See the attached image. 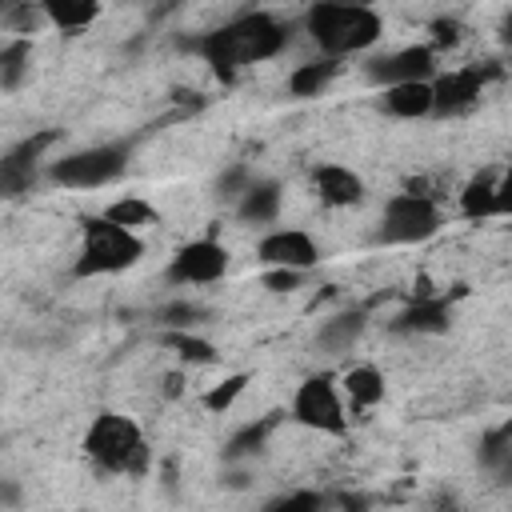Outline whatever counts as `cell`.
<instances>
[{
  "mask_svg": "<svg viewBox=\"0 0 512 512\" xmlns=\"http://www.w3.org/2000/svg\"><path fill=\"white\" fill-rule=\"evenodd\" d=\"M224 272H228V248L204 236V240L176 248L164 276H168V284H216Z\"/></svg>",
  "mask_w": 512,
  "mask_h": 512,
  "instance_id": "cell-10",
  "label": "cell"
},
{
  "mask_svg": "<svg viewBox=\"0 0 512 512\" xmlns=\"http://www.w3.org/2000/svg\"><path fill=\"white\" fill-rule=\"evenodd\" d=\"M428 512H460V500H456V492H440V496L428 504Z\"/></svg>",
  "mask_w": 512,
  "mask_h": 512,
  "instance_id": "cell-34",
  "label": "cell"
},
{
  "mask_svg": "<svg viewBox=\"0 0 512 512\" xmlns=\"http://www.w3.org/2000/svg\"><path fill=\"white\" fill-rule=\"evenodd\" d=\"M144 256V240L104 216H84L80 220V252L72 264L76 280H92V276H112L132 268Z\"/></svg>",
  "mask_w": 512,
  "mask_h": 512,
  "instance_id": "cell-4",
  "label": "cell"
},
{
  "mask_svg": "<svg viewBox=\"0 0 512 512\" xmlns=\"http://www.w3.org/2000/svg\"><path fill=\"white\" fill-rule=\"evenodd\" d=\"M280 200H284L280 180H252L248 192L236 200V220L240 224H272L280 216Z\"/></svg>",
  "mask_w": 512,
  "mask_h": 512,
  "instance_id": "cell-16",
  "label": "cell"
},
{
  "mask_svg": "<svg viewBox=\"0 0 512 512\" xmlns=\"http://www.w3.org/2000/svg\"><path fill=\"white\" fill-rule=\"evenodd\" d=\"M128 156H132V140L92 144V148H80V152L60 156L48 168V180L60 184V188H104V184H112V180L124 176Z\"/></svg>",
  "mask_w": 512,
  "mask_h": 512,
  "instance_id": "cell-5",
  "label": "cell"
},
{
  "mask_svg": "<svg viewBox=\"0 0 512 512\" xmlns=\"http://www.w3.org/2000/svg\"><path fill=\"white\" fill-rule=\"evenodd\" d=\"M340 504H344V512H372L368 496H340Z\"/></svg>",
  "mask_w": 512,
  "mask_h": 512,
  "instance_id": "cell-35",
  "label": "cell"
},
{
  "mask_svg": "<svg viewBox=\"0 0 512 512\" xmlns=\"http://www.w3.org/2000/svg\"><path fill=\"white\" fill-rule=\"evenodd\" d=\"M496 76V68H456V72H444L432 80V116H460L468 112L484 84Z\"/></svg>",
  "mask_w": 512,
  "mask_h": 512,
  "instance_id": "cell-12",
  "label": "cell"
},
{
  "mask_svg": "<svg viewBox=\"0 0 512 512\" xmlns=\"http://www.w3.org/2000/svg\"><path fill=\"white\" fill-rule=\"evenodd\" d=\"M244 388H248V372H232V376H224L216 388L204 392V408L220 416V412H228V408L236 404V396H240Z\"/></svg>",
  "mask_w": 512,
  "mask_h": 512,
  "instance_id": "cell-28",
  "label": "cell"
},
{
  "mask_svg": "<svg viewBox=\"0 0 512 512\" xmlns=\"http://www.w3.org/2000/svg\"><path fill=\"white\" fill-rule=\"evenodd\" d=\"M444 224L436 200L428 192H396L384 212H380V228H376V244H420L428 236H436Z\"/></svg>",
  "mask_w": 512,
  "mask_h": 512,
  "instance_id": "cell-6",
  "label": "cell"
},
{
  "mask_svg": "<svg viewBox=\"0 0 512 512\" xmlns=\"http://www.w3.org/2000/svg\"><path fill=\"white\" fill-rule=\"evenodd\" d=\"M164 344L176 348V356L188 360V364H216V348H212L204 336H192V332H164Z\"/></svg>",
  "mask_w": 512,
  "mask_h": 512,
  "instance_id": "cell-26",
  "label": "cell"
},
{
  "mask_svg": "<svg viewBox=\"0 0 512 512\" xmlns=\"http://www.w3.org/2000/svg\"><path fill=\"white\" fill-rule=\"evenodd\" d=\"M340 384H344V396L352 400V408H376L384 400V372L376 364H352Z\"/></svg>",
  "mask_w": 512,
  "mask_h": 512,
  "instance_id": "cell-20",
  "label": "cell"
},
{
  "mask_svg": "<svg viewBox=\"0 0 512 512\" xmlns=\"http://www.w3.org/2000/svg\"><path fill=\"white\" fill-rule=\"evenodd\" d=\"M288 44V32L276 16L268 12H240L236 20L196 36V40H184V48L200 52L204 64L220 76V80H236L240 68L248 64H260V60H272L280 48Z\"/></svg>",
  "mask_w": 512,
  "mask_h": 512,
  "instance_id": "cell-1",
  "label": "cell"
},
{
  "mask_svg": "<svg viewBox=\"0 0 512 512\" xmlns=\"http://www.w3.org/2000/svg\"><path fill=\"white\" fill-rule=\"evenodd\" d=\"M364 312L360 308H348V312H336V316H328L324 324H320V332H316V348H324V352H332V356H340V352H348L360 336H364Z\"/></svg>",
  "mask_w": 512,
  "mask_h": 512,
  "instance_id": "cell-18",
  "label": "cell"
},
{
  "mask_svg": "<svg viewBox=\"0 0 512 512\" xmlns=\"http://www.w3.org/2000/svg\"><path fill=\"white\" fill-rule=\"evenodd\" d=\"M300 276H304V272H288V268H268L260 284H264L268 292H292V288L300 284Z\"/></svg>",
  "mask_w": 512,
  "mask_h": 512,
  "instance_id": "cell-31",
  "label": "cell"
},
{
  "mask_svg": "<svg viewBox=\"0 0 512 512\" xmlns=\"http://www.w3.org/2000/svg\"><path fill=\"white\" fill-rule=\"evenodd\" d=\"M40 12H44V20H48L52 28H60V32H80V28H88V24L100 16V4H96V0H52V4H44Z\"/></svg>",
  "mask_w": 512,
  "mask_h": 512,
  "instance_id": "cell-22",
  "label": "cell"
},
{
  "mask_svg": "<svg viewBox=\"0 0 512 512\" xmlns=\"http://www.w3.org/2000/svg\"><path fill=\"white\" fill-rule=\"evenodd\" d=\"M460 212L468 220H488V216H504L512 212V180L500 172H476L464 192H460Z\"/></svg>",
  "mask_w": 512,
  "mask_h": 512,
  "instance_id": "cell-13",
  "label": "cell"
},
{
  "mask_svg": "<svg viewBox=\"0 0 512 512\" xmlns=\"http://www.w3.org/2000/svg\"><path fill=\"white\" fill-rule=\"evenodd\" d=\"M304 32L320 44L324 56L340 60L372 48L384 36V20L368 4H312L304 12Z\"/></svg>",
  "mask_w": 512,
  "mask_h": 512,
  "instance_id": "cell-2",
  "label": "cell"
},
{
  "mask_svg": "<svg viewBox=\"0 0 512 512\" xmlns=\"http://www.w3.org/2000/svg\"><path fill=\"white\" fill-rule=\"evenodd\" d=\"M276 424H280V412H268V416H260V420H252V424H244V428H236V432L228 436V444H224V460H244V456L264 452V444H268V436H272Z\"/></svg>",
  "mask_w": 512,
  "mask_h": 512,
  "instance_id": "cell-21",
  "label": "cell"
},
{
  "mask_svg": "<svg viewBox=\"0 0 512 512\" xmlns=\"http://www.w3.org/2000/svg\"><path fill=\"white\" fill-rule=\"evenodd\" d=\"M312 184H316V196L332 208H352L364 200V180L344 164H316Z\"/></svg>",
  "mask_w": 512,
  "mask_h": 512,
  "instance_id": "cell-15",
  "label": "cell"
},
{
  "mask_svg": "<svg viewBox=\"0 0 512 512\" xmlns=\"http://www.w3.org/2000/svg\"><path fill=\"white\" fill-rule=\"evenodd\" d=\"M380 108L396 120H420L432 116V80L428 84H392L380 96Z\"/></svg>",
  "mask_w": 512,
  "mask_h": 512,
  "instance_id": "cell-17",
  "label": "cell"
},
{
  "mask_svg": "<svg viewBox=\"0 0 512 512\" xmlns=\"http://www.w3.org/2000/svg\"><path fill=\"white\" fill-rule=\"evenodd\" d=\"M368 80L380 84V88H392V84H428L436 76V48L428 44H408V48H396V52H384V56H372L364 64Z\"/></svg>",
  "mask_w": 512,
  "mask_h": 512,
  "instance_id": "cell-8",
  "label": "cell"
},
{
  "mask_svg": "<svg viewBox=\"0 0 512 512\" xmlns=\"http://www.w3.org/2000/svg\"><path fill=\"white\" fill-rule=\"evenodd\" d=\"M508 460H512V424L504 420L492 432H484V440H480V464L492 468V472H504Z\"/></svg>",
  "mask_w": 512,
  "mask_h": 512,
  "instance_id": "cell-25",
  "label": "cell"
},
{
  "mask_svg": "<svg viewBox=\"0 0 512 512\" xmlns=\"http://www.w3.org/2000/svg\"><path fill=\"white\" fill-rule=\"evenodd\" d=\"M448 324H452V304L444 296H428L424 292L408 308L396 312L392 332H400V336H444Z\"/></svg>",
  "mask_w": 512,
  "mask_h": 512,
  "instance_id": "cell-14",
  "label": "cell"
},
{
  "mask_svg": "<svg viewBox=\"0 0 512 512\" xmlns=\"http://www.w3.org/2000/svg\"><path fill=\"white\" fill-rule=\"evenodd\" d=\"M336 72H340V60H332V56L304 60V64H296V68L288 72V92H292L296 100H312V96H320V92L336 80Z\"/></svg>",
  "mask_w": 512,
  "mask_h": 512,
  "instance_id": "cell-19",
  "label": "cell"
},
{
  "mask_svg": "<svg viewBox=\"0 0 512 512\" xmlns=\"http://www.w3.org/2000/svg\"><path fill=\"white\" fill-rule=\"evenodd\" d=\"M256 260L264 268H288V272H308L320 264V248L308 232L300 228H276L268 236H260L256 244Z\"/></svg>",
  "mask_w": 512,
  "mask_h": 512,
  "instance_id": "cell-11",
  "label": "cell"
},
{
  "mask_svg": "<svg viewBox=\"0 0 512 512\" xmlns=\"http://www.w3.org/2000/svg\"><path fill=\"white\" fill-rule=\"evenodd\" d=\"M432 32H436V44H456L460 40V24L456 20H436Z\"/></svg>",
  "mask_w": 512,
  "mask_h": 512,
  "instance_id": "cell-32",
  "label": "cell"
},
{
  "mask_svg": "<svg viewBox=\"0 0 512 512\" xmlns=\"http://www.w3.org/2000/svg\"><path fill=\"white\" fill-rule=\"evenodd\" d=\"M24 496H20V484L16 480H0V508H16Z\"/></svg>",
  "mask_w": 512,
  "mask_h": 512,
  "instance_id": "cell-33",
  "label": "cell"
},
{
  "mask_svg": "<svg viewBox=\"0 0 512 512\" xmlns=\"http://www.w3.org/2000/svg\"><path fill=\"white\" fill-rule=\"evenodd\" d=\"M28 68H32V40H28V36L8 40V44L0 48V92L20 88L24 76H28Z\"/></svg>",
  "mask_w": 512,
  "mask_h": 512,
  "instance_id": "cell-23",
  "label": "cell"
},
{
  "mask_svg": "<svg viewBox=\"0 0 512 512\" xmlns=\"http://www.w3.org/2000/svg\"><path fill=\"white\" fill-rule=\"evenodd\" d=\"M204 320H208V312H204L200 304H192V300H172V304L160 308V324H164L168 332H192V328L204 324Z\"/></svg>",
  "mask_w": 512,
  "mask_h": 512,
  "instance_id": "cell-27",
  "label": "cell"
},
{
  "mask_svg": "<svg viewBox=\"0 0 512 512\" xmlns=\"http://www.w3.org/2000/svg\"><path fill=\"white\" fill-rule=\"evenodd\" d=\"M288 416L312 432H324V436H344L348 432V416H344V400H340V388H336V376L332 372H316L308 376L296 396H292V408Z\"/></svg>",
  "mask_w": 512,
  "mask_h": 512,
  "instance_id": "cell-7",
  "label": "cell"
},
{
  "mask_svg": "<svg viewBox=\"0 0 512 512\" xmlns=\"http://www.w3.org/2000/svg\"><path fill=\"white\" fill-rule=\"evenodd\" d=\"M60 140V132H32L24 136L20 144H12L4 156H0V196H24L36 176H40V160L44 152Z\"/></svg>",
  "mask_w": 512,
  "mask_h": 512,
  "instance_id": "cell-9",
  "label": "cell"
},
{
  "mask_svg": "<svg viewBox=\"0 0 512 512\" xmlns=\"http://www.w3.org/2000/svg\"><path fill=\"white\" fill-rule=\"evenodd\" d=\"M248 184H252V172H248L244 164H232V168L220 172V180H216V196L228 200V204H236V200L248 192Z\"/></svg>",
  "mask_w": 512,
  "mask_h": 512,
  "instance_id": "cell-30",
  "label": "cell"
},
{
  "mask_svg": "<svg viewBox=\"0 0 512 512\" xmlns=\"http://www.w3.org/2000/svg\"><path fill=\"white\" fill-rule=\"evenodd\" d=\"M260 512H324V496H320V492L300 488V492H284V496L268 500Z\"/></svg>",
  "mask_w": 512,
  "mask_h": 512,
  "instance_id": "cell-29",
  "label": "cell"
},
{
  "mask_svg": "<svg viewBox=\"0 0 512 512\" xmlns=\"http://www.w3.org/2000/svg\"><path fill=\"white\" fill-rule=\"evenodd\" d=\"M84 456L92 460V468L108 472V476H144L148 472V440L140 432L136 420L120 416V412H100L88 432H84Z\"/></svg>",
  "mask_w": 512,
  "mask_h": 512,
  "instance_id": "cell-3",
  "label": "cell"
},
{
  "mask_svg": "<svg viewBox=\"0 0 512 512\" xmlns=\"http://www.w3.org/2000/svg\"><path fill=\"white\" fill-rule=\"evenodd\" d=\"M104 220H112V224H120V228H128V232H136V228H144V224H156V208H152L148 200H140V196H124V200L108 204Z\"/></svg>",
  "mask_w": 512,
  "mask_h": 512,
  "instance_id": "cell-24",
  "label": "cell"
}]
</instances>
